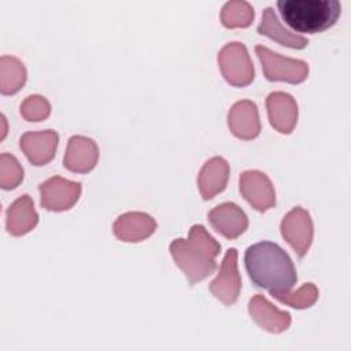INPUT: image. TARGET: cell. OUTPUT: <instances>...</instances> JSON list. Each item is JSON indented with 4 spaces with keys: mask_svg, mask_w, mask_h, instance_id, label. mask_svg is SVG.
Wrapping results in <instances>:
<instances>
[{
    "mask_svg": "<svg viewBox=\"0 0 351 351\" xmlns=\"http://www.w3.org/2000/svg\"><path fill=\"white\" fill-rule=\"evenodd\" d=\"M5 228L12 236L29 233L38 222V214L29 195L19 196L5 211Z\"/></svg>",
    "mask_w": 351,
    "mask_h": 351,
    "instance_id": "18",
    "label": "cell"
},
{
    "mask_svg": "<svg viewBox=\"0 0 351 351\" xmlns=\"http://www.w3.org/2000/svg\"><path fill=\"white\" fill-rule=\"evenodd\" d=\"M228 126L230 132L241 140H252L261 133L258 107L251 100L234 103L228 112Z\"/></svg>",
    "mask_w": 351,
    "mask_h": 351,
    "instance_id": "16",
    "label": "cell"
},
{
    "mask_svg": "<svg viewBox=\"0 0 351 351\" xmlns=\"http://www.w3.org/2000/svg\"><path fill=\"white\" fill-rule=\"evenodd\" d=\"M240 193L258 211L263 213L276 206V192L270 178L259 170H245L239 180Z\"/></svg>",
    "mask_w": 351,
    "mask_h": 351,
    "instance_id": "9",
    "label": "cell"
},
{
    "mask_svg": "<svg viewBox=\"0 0 351 351\" xmlns=\"http://www.w3.org/2000/svg\"><path fill=\"white\" fill-rule=\"evenodd\" d=\"M99 160L97 144L86 136L70 137L63 158V166L73 173H88Z\"/></svg>",
    "mask_w": 351,
    "mask_h": 351,
    "instance_id": "14",
    "label": "cell"
},
{
    "mask_svg": "<svg viewBox=\"0 0 351 351\" xmlns=\"http://www.w3.org/2000/svg\"><path fill=\"white\" fill-rule=\"evenodd\" d=\"M207 218L211 226L226 239H237L248 228L247 214L241 207L232 202H225L215 206Z\"/></svg>",
    "mask_w": 351,
    "mask_h": 351,
    "instance_id": "11",
    "label": "cell"
},
{
    "mask_svg": "<svg viewBox=\"0 0 351 351\" xmlns=\"http://www.w3.org/2000/svg\"><path fill=\"white\" fill-rule=\"evenodd\" d=\"M277 8L289 27L308 34L332 27L341 12L337 0H278Z\"/></svg>",
    "mask_w": 351,
    "mask_h": 351,
    "instance_id": "3",
    "label": "cell"
},
{
    "mask_svg": "<svg viewBox=\"0 0 351 351\" xmlns=\"http://www.w3.org/2000/svg\"><path fill=\"white\" fill-rule=\"evenodd\" d=\"M26 82V67L15 56L0 58V92L3 95L16 93Z\"/></svg>",
    "mask_w": 351,
    "mask_h": 351,
    "instance_id": "20",
    "label": "cell"
},
{
    "mask_svg": "<svg viewBox=\"0 0 351 351\" xmlns=\"http://www.w3.org/2000/svg\"><path fill=\"white\" fill-rule=\"evenodd\" d=\"M244 263L251 281L270 293L291 291L298 281L291 256L273 241L250 245L244 254Z\"/></svg>",
    "mask_w": 351,
    "mask_h": 351,
    "instance_id": "1",
    "label": "cell"
},
{
    "mask_svg": "<svg viewBox=\"0 0 351 351\" xmlns=\"http://www.w3.org/2000/svg\"><path fill=\"white\" fill-rule=\"evenodd\" d=\"M258 33L267 36L269 38L293 49H302L307 47L308 40L300 34L292 33L285 29L278 21L274 10L271 7H266L262 12V21L258 26Z\"/></svg>",
    "mask_w": 351,
    "mask_h": 351,
    "instance_id": "19",
    "label": "cell"
},
{
    "mask_svg": "<svg viewBox=\"0 0 351 351\" xmlns=\"http://www.w3.org/2000/svg\"><path fill=\"white\" fill-rule=\"evenodd\" d=\"M156 230V221L147 213L129 211L119 215L112 232L117 239L125 243H138L148 239Z\"/></svg>",
    "mask_w": 351,
    "mask_h": 351,
    "instance_id": "13",
    "label": "cell"
},
{
    "mask_svg": "<svg viewBox=\"0 0 351 351\" xmlns=\"http://www.w3.org/2000/svg\"><path fill=\"white\" fill-rule=\"evenodd\" d=\"M1 122H3V134H1V138H4V136H5V118H4V115H1Z\"/></svg>",
    "mask_w": 351,
    "mask_h": 351,
    "instance_id": "25",
    "label": "cell"
},
{
    "mask_svg": "<svg viewBox=\"0 0 351 351\" xmlns=\"http://www.w3.org/2000/svg\"><path fill=\"white\" fill-rule=\"evenodd\" d=\"M22 180L23 169L18 159L8 152H3L0 155V186L10 191L16 188Z\"/></svg>",
    "mask_w": 351,
    "mask_h": 351,
    "instance_id": "23",
    "label": "cell"
},
{
    "mask_svg": "<svg viewBox=\"0 0 351 351\" xmlns=\"http://www.w3.org/2000/svg\"><path fill=\"white\" fill-rule=\"evenodd\" d=\"M218 66L226 82L233 86H247L254 81V64L243 43L232 41L223 45L218 52Z\"/></svg>",
    "mask_w": 351,
    "mask_h": 351,
    "instance_id": "4",
    "label": "cell"
},
{
    "mask_svg": "<svg viewBox=\"0 0 351 351\" xmlns=\"http://www.w3.org/2000/svg\"><path fill=\"white\" fill-rule=\"evenodd\" d=\"M211 293L223 304L236 303L241 291V278L237 269V251L229 248L219 266L217 277L210 284Z\"/></svg>",
    "mask_w": 351,
    "mask_h": 351,
    "instance_id": "8",
    "label": "cell"
},
{
    "mask_svg": "<svg viewBox=\"0 0 351 351\" xmlns=\"http://www.w3.org/2000/svg\"><path fill=\"white\" fill-rule=\"evenodd\" d=\"M270 295L284 304H288L298 310H303L311 307L318 300L319 292L313 282H306L295 292H273Z\"/></svg>",
    "mask_w": 351,
    "mask_h": 351,
    "instance_id": "22",
    "label": "cell"
},
{
    "mask_svg": "<svg viewBox=\"0 0 351 351\" xmlns=\"http://www.w3.org/2000/svg\"><path fill=\"white\" fill-rule=\"evenodd\" d=\"M255 52L262 64L263 74L269 81L300 84L308 75V64L304 60L285 58L263 45H256Z\"/></svg>",
    "mask_w": 351,
    "mask_h": 351,
    "instance_id": "5",
    "label": "cell"
},
{
    "mask_svg": "<svg viewBox=\"0 0 351 351\" xmlns=\"http://www.w3.org/2000/svg\"><path fill=\"white\" fill-rule=\"evenodd\" d=\"M219 252V243L203 225H193L188 239H176L170 243V254L191 285L214 273Z\"/></svg>",
    "mask_w": 351,
    "mask_h": 351,
    "instance_id": "2",
    "label": "cell"
},
{
    "mask_svg": "<svg viewBox=\"0 0 351 351\" xmlns=\"http://www.w3.org/2000/svg\"><path fill=\"white\" fill-rule=\"evenodd\" d=\"M252 5L244 0H232L223 4L221 10V22L225 27H248L254 21Z\"/></svg>",
    "mask_w": 351,
    "mask_h": 351,
    "instance_id": "21",
    "label": "cell"
},
{
    "mask_svg": "<svg viewBox=\"0 0 351 351\" xmlns=\"http://www.w3.org/2000/svg\"><path fill=\"white\" fill-rule=\"evenodd\" d=\"M51 114L49 101L41 95H30L21 103V115L29 122H38Z\"/></svg>",
    "mask_w": 351,
    "mask_h": 351,
    "instance_id": "24",
    "label": "cell"
},
{
    "mask_svg": "<svg viewBox=\"0 0 351 351\" xmlns=\"http://www.w3.org/2000/svg\"><path fill=\"white\" fill-rule=\"evenodd\" d=\"M229 171V163L222 156H214L202 166L197 176V186L204 200L213 199L225 189Z\"/></svg>",
    "mask_w": 351,
    "mask_h": 351,
    "instance_id": "17",
    "label": "cell"
},
{
    "mask_svg": "<svg viewBox=\"0 0 351 351\" xmlns=\"http://www.w3.org/2000/svg\"><path fill=\"white\" fill-rule=\"evenodd\" d=\"M41 206L48 211H67L80 199L82 185L59 176H53L40 184Z\"/></svg>",
    "mask_w": 351,
    "mask_h": 351,
    "instance_id": "6",
    "label": "cell"
},
{
    "mask_svg": "<svg viewBox=\"0 0 351 351\" xmlns=\"http://www.w3.org/2000/svg\"><path fill=\"white\" fill-rule=\"evenodd\" d=\"M280 229L285 241H288L299 258H303L314 236V226L308 211L302 207H293L284 215Z\"/></svg>",
    "mask_w": 351,
    "mask_h": 351,
    "instance_id": "7",
    "label": "cell"
},
{
    "mask_svg": "<svg viewBox=\"0 0 351 351\" xmlns=\"http://www.w3.org/2000/svg\"><path fill=\"white\" fill-rule=\"evenodd\" d=\"M248 311L252 321L270 333H281L291 325V314L277 308L263 295H255L250 299Z\"/></svg>",
    "mask_w": 351,
    "mask_h": 351,
    "instance_id": "15",
    "label": "cell"
},
{
    "mask_svg": "<svg viewBox=\"0 0 351 351\" xmlns=\"http://www.w3.org/2000/svg\"><path fill=\"white\" fill-rule=\"evenodd\" d=\"M59 143L58 132L52 129L41 132H26L21 136L19 145L26 158L34 166L49 163L56 154Z\"/></svg>",
    "mask_w": 351,
    "mask_h": 351,
    "instance_id": "10",
    "label": "cell"
},
{
    "mask_svg": "<svg viewBox=\"0 0 351 351\" xmlns=\"http://www.w3.org/2000/svg\"><path fill=\"white\" fill-rule=\"evenodd\" d=\"M266 108L270 125L282 134H289L298 122L296 100L285 92H271L266 97Z\"/></svg>",
    "mask_w": 351,
    "mask_h": 351,
    "instance_id": "12",
    "label": "cell"
}]
</instances>
